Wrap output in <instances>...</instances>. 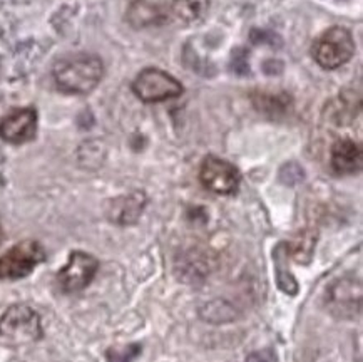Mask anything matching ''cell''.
Here are the masks:
<instances>
[{
	"instance_id": "10",
	"label": "cell",
	"mask_w": 363,
	"mask_h": 362,
	"mask_svg": "<svg viewBox=\"0 0 363 362\" xmlns=\"http://www.w3.org/2000/svg\"><path fill=\"white\" fill-rule=\"evenodd\" d=\"M147 198L143 192H133L124 197L114 198L109 203L108 216L111 221L118 225H133L136 224L138 218L141 216V213L146 207Z\"/></svg>"
},
{
	"instance_id": "5",
	"label": "cell",
	"mask_w": 363,
	"mask_h": 362,
	"mask_svg": "<svg viewBox=\"0 0 363 362\" xmlns=\"http://www.w3.org/2000/svg\"><path fill=\"white\" fill-rule=\"evenodd\" d=\"M44 260L45 250L39 241H21L0 257V280H18L30 275Z\"/></svg>"
},
{
	"instance_id": "7",
	"label": "cell",
	"mask_w": 363,
	"mask_h": 362,
	"mask_svg": "<svg viewBox=\"0 0 363 362\" xmlns=\"http://www.w3.org/2000/svg\"><path fill=\"white\" fill-rule=\"evenodd\" d=\"M199 180L209 192L216 194H235L240 188L241 175L230 161L209 155L204 158L199 168Z\"/></svg>"
},
{
	"instance_id": "12",
	"label": "cell",
	"mask_w": 363,
	"mask_h": 362,
	"mask_svg": "<svg viewBox=\"0 0 363 362\" xmlns=\"http://www.w3.org/2000/svg\"><path fill=\"white\" fill-rule=\"evenodd\" d=\"M128 21L136 29H144V27L161 26L166 21V13L155 4H149L146 0H136L129 7Z\"/></svg>"
},
{
	"instance_id": "3",
	"label": "cell",
	"mask_w": 363,
	"mask_h": 362,
	"mask_svg": "<svg viewBox=\"0 0 363 362\" xmlns=\"http://www.w3.org/2000/svg\"><path fill=\"white\" fill-rule=\"evenodd\" d=\"M355 40L345 27H330L313 43L311 54L320 67L333 71L347 64L355 55Z\"/></svg>"
},
{
	"instance_id": "8",
	"label": "cell",
	"mask_w": 363,
	"mask_h": 362,
	"mask_svg": "<svg viewBox=\"0 0 363 362\" xmlns=\"http://www.w3.org/2000/svg\"><path fill=\"white\" fill-rule=\"evenodd\" d=\"M37 133V111L24 108L13 111L0 121V138L12 145H24L32 141Z\"/></svg>"
},
{
	"instance_id": "6",
	"label": "cell",
	"mask_w": 363,
	"mask_h": 362,
	"mask_svg": "<svg viewBox=\"0 0 363 362\" xmlns=\"http://www.w3.org/2000/svg\"><path fill=\"white\" fill-rule=\"evenodd\" d=\"M99 262L94 255L76 250L69 255L67 263L57 273L59 287L66 294H76L86 289L94 280Z\"/></svg>"
},
{
	"instance_id": "14",
	"label": "cell",
	"mask_w": 363,
	"mask_h": 362,
	"mask_svg": "<svg viewBox=\"0 0 363 362\" xmlns=\"http://www.w3.org/2000/svg\"><path fill=\"white\" fill-rule=\"evenodd\" d=\"M274 275H277L278 287L288 295H296L298 294V284L296 278L291 275L290 268H288V248L286 243H280L274 250Z\"/></svg>"
},
{
	"instance_id": "1",
	"label": "cell",
	"mask_w": 363,
	"mask_h": 362,
	"mask_svg": "<svg viewBox=\"0 0 363 362\" xmlns=\"http://www.w3.org/2000/svg\"><path fill=\"white\" fill-rule=\"evenodd\" d=\"M54 81L66 94H89L104 76V64L99 55L77 53L59 59L54 66Z\"/></svg>"
},
{
	"instance_id": "11",
	"label": "cell",
	"mask_w": 363,
	"mask_h": 362,
	"mask_svg": "<svg viewBox=\"0 0 363 362\" xmlns=\"http://www.w3.org/2000/svg\"><path fill=\"white\" fill-rule=\"evenodd\" d=\"M330 304L333 310H340L342 315L353 310H360V285L353 280H340L330 290Z\"/></svg>"
},
{
	"instance_id": "2",
	"label": "cell",
	"mask_w": 363,
	"mask_h": 362,
	"mask_svg": "<svg viewBox=\"0 0 363 362\" xmlns=\"http://www.w3.org/2000/svg\"><path fill=\"white\" fill-rule=\"evenodd\" d=\"M42 337L40 315L26 304L9 307L0 317V339L12 346H26Z\"/></svg>"
},
{
	"instance_id": "17",
	"label": "cell",
	"mask_w": 363,
	"mask_h": 362,
	"mask_svg": "<svg viewBox=\"0 0 363 362\" xmlns=\"http://www.w3.org/2000/svg\"><path fill=\"white\" fill-rule=\"evenodd\" d=\"M139 354H141V346L139 344L116 346L106 352V359L108 362H133Z\"/></svg>"
},
{
	"instance_id": "18",
	"label": "cell",
	"mask_w": 363,
	"mask_h": 362,
	"mask_svg": "<svg viewBox=\"0 0 363 362\" xmlns=\"http://www.w3.org/2000/svg\"><path fill=\"white\" fill-rule=\"evenodd\" d=\"M250 362H277L272 351H258L248 357Z\"/></svg>"
},
{
	"instance_id": "4",
	"label": "cell",
	"mask_w": 363,
	"mask_h": 362,
	"mask_svg": "<svg viewBox=\"0 0 363 362\" xmlns=\"http://www.w3.org/2000/svg\"><path fill=\"white\" fill-rule=\"evenodd\" d=\"M184 87L178 79L157 67H146L133 82V92L143 103H162L183 94Z\"/></svg>"
},
{
	"instance_id": "9",
	"label": "cell",
	"mask_w": 363,
	"mask_h": 362,
	"mask_svg": "<svg viewBox=\"0 0 363 362\" xmlns=\"http://www.w3.org/2000/svg\"><path fill=\"white\" fill-rule=\"evenodd\" d=\"M330 163L337 175H355L362 170V146L352 139H338L332 146Z\"/></svg>"
},
{
	"instance_id": "13",
	"label": "cell",
	"mask_w": 363,
	"mask_h": 362,
	"mask_svg": "<svg viewBox=\"0 0 363 362\" xmlns=\"http://www.w3.org/2000/svg\"><path fill=\"white\" fill-rule=\"evenodd\" d=\"M171 12L184 24H198L208 16L209 0H171Z\"/></svg>"
},
{
	"instance_id": "15",
	"label": "cell",
	"mask_w": 363,
	"mask_h": 362,
	"mask_svg": "<svg viewBox=\"0 0 363 362\" xmlns=\"http://www.w3.org/2000/svg\"><path fill=\"white\" fill-rule=\"evenodd\" d=\"M315 241H316L315 234H311V231H303V234H300V236H298L293 243H286V248L288 252H291L296 262L306 263L310 262L311 253H313Z\"/></svg>"
},
{
	"instance_id": "16",
	"label": "cell",
	"mask_w": 363,
	"mask_h": 362,
	"mask_svg": "<svg viewBox=\"0 0 363 362\" xmlns=\"http://www.w3.org/2000/svg\"><path fill=\"white\" fill-rule=\"evenodd\" d=\"M253 103L256 108L263 113H283V111L288 109V103H290V97L285 94H268V92H256L253 94Z\"/></svg>"
}]
</instances>
